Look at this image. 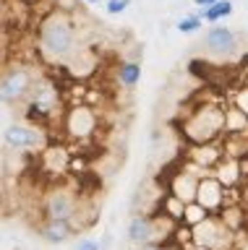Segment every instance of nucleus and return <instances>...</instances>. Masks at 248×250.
<instances>
[{
	"label": "nucleus",
	"mask_w": 248,
	"mask_h": 250,
	"mask_svg": "<svg viewBox=\"0 0 248 250\" xmlns=\"http://www.w3.org/2000/svg\"><path fill=\"white\" fill-rule=\"evenodd\" d=\"M37 47L50 62H71L79 52L76 23L66 8H52L37 26Z\"/></svg>",
	"instance_id": "1"
},
{
	"label": "nucleus",
	"mask_w": 248,
	"mask_h": 250,
	"mask_svg": "<svg viewBox=\"0 0 248 250\" xmlns=\"http://www.w3.org/2000/svg\"><path fill=\"white\" fill-rule=\"evenodd\" d=\"M173 232H178V227L173 222V216L167 214H159V216H149V214H136L131 216L128 222V240L134 242V245H159V240L165 242Z\"/></svg>",
	"instance_id": "2"
},
{
	"label": "nucleus",
	"mask_w": 248,
	"mask_h": 250,
	"mask_svg": "<svg viewBox=\"0 0 248 250\" xmlns=\"http://www.w3.org/2000/svg\"><path fill=\"white\" fill-rule=\"evenodd\" d=\"M37 81H40V78H37L32 65L11 62V65L3 70V78H0V97H3V104H8V107L26 104V99L32 97Z\"/></svg>",
	"instance_id": "3"
},
{
	"label": "nucleus",
	"mask_w": 248,
	"mask_h": 250,
	"mask_svg": "<svg viewBox=\"0 0 248 250\" xmlns=\"http://www.w3.org/2000/svg\"><path fill=\"white\" fill-rule=\"evenodd\" d=\"M183 130H185V138L193 141V144H212L225 130V109L214 104H204L193 109L188 120L183 123Z\"/></svg>",
	"instance_id": "4"
},
{
	"label": "nucleus",
	"mask_w": 248,
	"mask_h": 250,
	"mask_svg": "<svg viewBox=\"0 0 248 250\" xmlns=\"http://www.w3.org/2000/svg\"><path fill=\"white\" fill-rule=\"evenodd\" d=\"M191 240L199 250H225L232 240V229L220 214H212L201 224L191 227Z\"/></svg>",
	"instance_id": "5"
},
{
	"label": "nucleus",
	"mask_w": 248,
	"mask_h": 250,
	"mask_svg": "<svg viewBox=\"0 0 248 250\" xmlns=\"http://www.w3.org/2000/svg\"><path fill=\"white\" fill-rule=\"evenodd\" d=\"M79 195L76 190L66 185H52L47 195H45L42 201V214L45 219H58V222H71L76 216V211H79Z\"/></svg>",
	"instance_id": "6"
},
{
	"label": "nucleus",
	"mask_w": 248,
	"mask_h": 250,
	"mask_svg": "<svg viewBox=\"0 0 248 250\" xmlns=\"http://www.w3.org/2000/svg\"><path fill=\"white\" fill-rule=\"evenodd\" d=\"M3 144L11 151H26V148H45V133L32 123H11L3 130Z\"/></svg>",
	"instance_id": "7"
},
{
	"label": "nucleus",
	"mask_w": 248,
	"mask_h": 250,
	"mask_svg": "<svg viewBox=\"0 0 248 250\" xmlns=\"http://www.w3.org/2000/svg\"><path fill=\"white\" fill-rule=\"evenodd\" d=\"M206 55L212 58H220V60H227L238 52V37L230 26H220V23H212L206 31H204V42H201Z\"/></svg>",
	"instance_id": "8"
},
{
	"label": "nucleus",
	"mask_w": 248,
	"mask_h": 250,
	"mask_svg": "<svg viewBox=\"0 0 248 250\" xmlns=\"http://www.w3.org/2000/svg\"><path fill=\"white\" fill-rule=\"evenodd\" d=\"M26 109H29V117H37V120H42V117L52 115L58 109V89L55 83L47 81V78H40L32 91V97L26 99Z\"/></svg>",
	"instance_id": "9"
},
{
	"label": "nucleus",
	"mask_w": 248,
	"mask_h": 250,
	"mask_svg": "<svg viewBox=\"0 0 248 250\" xmlns=\"http://www.w3.org/2000/svg\"><path fill=\"white\" fill-rule=\"evenodd\" d=\"M66 130L76 141H84L97 133V112L91 107H71L66 115Z\"/></svg>",
	"instance_id": "10"
},
{
	"label": "nucleus",
	"mask_w": 248,
	"mask_h": 250,
	"mask_svg": "<svg viewBox=\"0 0 248 250\" xmlns=\"http://www.w3.org/2000/svg\"><path fill=\"white\" fill-rule=\"evenodd\" d=\"M196 201L201 206H206L212 214H220L225 208V183L217 175H204L199 180V193Z\"/></svg>",
	"instance_id": "11"
},
{
	"label": "nucleus",
	"mask_w": 248,
	"mask_h": 250,
	"mask_svg": "<svg viewBox=\"0 0 248 250\" xmlns=\"http://www.w3.org/2000/svg\"><path fill=\"white\" fill-rule=\"evenodd\" d=\"M199 180H201V177H196V172H178V175L173 177V185H170V195L180 198L183 203L196 201Z\"/></svg>",
	"instance_id": "12"
},
{
	"label": "nucleus",
	"mask_w": 248,
	"mask_h": 250,
	"mask_svg": "<svg viewBox=\"0 0 248 250\" xmlns=\"http://www.w3.org/2000/svg\"><path fill=\"white\" fill-rule=\"evenodd\" d=\"M73 224L71 222H58V219H45L40 224V237L45 242H52V245H63V242L71 240L73 234Z\"/></svg>",
	"instance_id": "13"
},
{
	"label": "nucleus",
	"mask_w": 248,
	"mask_h": 250,
	"mask_svg": "<svg viewBox=\"0 0 248 250\" xmlns=\"http://www.w3.org/2000/svg\"><path fill=\"white\" fill-rule=\"evenodd\" d=\"M118 81L123 89L134 91L138 83H141V60H123L118 65Z\"/></svg>",
	"instance_id": "14"
},
{
	"label": "nucleus",
	"mask_w": 248,
	"mask_h": 250,
	"mask_svg": "<svg viewBox=\"0 0 248 250\" xmlns=\"http://www.w3.org/2000/svg\"><path fill=\"white\" fill-rule=\"evenodd\" d=\"M191 156H193V162H196V167H204V169H212L222 162V151H217V148L209 146V144H196Z\"/></svg>",
	"instance_id": "15"
},
{
	"label": "nucleus",
	"mask_w": 248,
	"mask_h": 250,
	"mask_svg": "<svg viewBox=\"0 0 248 250\" xmlns=\"http://www.w3.org/2000/svg\"><path fill=\"white\" fill-rule=\"evenodd\" d=\"M217 177L225 183V188L235 185L240 180V162L235 159V156H225V162L217 164Z\"/></svg>",
	"instance_id": "16"
},
{
	"label": "nucleus",
	"mask_w": 248,
	"mask_h": 250,
	"mask_svg": "<svg viewBox=\"0 0 248 250\" xmlns=\"http://www.w3.org/2000/svg\"><path fill=\"white\" fill-rule=\"evenodd\" d=\"M232 11H235L232 0H217L214 5H209L206 11H199V13L206 23H220V21L227 19V16H232Z\"/></svg>",
	"instance_id": "17"
},
{
	"label": "nucleus",
	"mask_w": 248,
	"mask_h": 250,
	"mask_svg": "<svg viewBox=\"0 0 248 250\" xmlns=\"http://www.w3.org/2000/svg\"><path fill=\"white\" fill-rule=\"evenodd\" d=\"M206 216H212V211H209L206 206H201L199 201L185 203V208H183V224L185 227H196V224L204 222Z\"/></svg>",
	"instance_id": "18"
},
{
	"label": "nucleus",
	"mask_w": 248,
	"mask_h": 250,
	"mask_svg": "<svg viewBox=\"0 0 248 250\" xmlns=\"http://www.w3.org/2000/svg\"><path fill=\"white\" fill-rule=\"evenodd\" d=\"M204 26V19H201V13L196 11V13H191V16H183L180 21H178V31H180V34H196V31Z\"/></svg>",
	"instance_id": "19"
},
{
	"label": "nucleus",
	"mask_w": 248,
	"mask_h": 250,
	"mask_svg": "<svg viewBox=\"0 0 248 250\" xmlns=\"http://www.w3.org/2000/svg\"><path fill=\"white\" fill-rule=\"evenodd\" d=\"M128 5H131V0H107V3H105V13L107 16H123L128 11Z\"/></svg>",
	"instance_id": "20"
},
{
	"label": "nucleus",
	"mask_w": 248,
	"mask_h": 250,
	"mask_svg": "<svg viewBox=\"0 0 248 250\" xmlns=\"http://www.w3.org/2000/svg\"><path fill=\"white\" fill-rule=\"evenodd\" d=\"M76 250H102V242L94 240V237H84V240H79Z\"/></svg>",
	"instance_id": "21"
},
{
	"label": "nucleus",
	"mask_w": 248,
	"mask_h": 250,
	"mask_svg": "<svg viewBox=\"0 0 248 250\" xmlns=\"http://www.w3.org/2000/svg\"><path fill=\"white\" fill-rule=\"evenodd\" d=\"M238 107L243 109V112H248V89L238 94Z\"/></svg>",
	"instance_id": "22"
},
{
	"label": "nucleus",
	"mask_w": 248,
	"mask_h": 250,
	"mask_svg": "<svg viewBox=\"0 0 248 250\" xmlns=\"http://www.w3.org/2000/svg\"><path fill=\"white\" fill-rule=\"evenodd\" d=\"M214 3H217V0H193V5H196L199 11H206V8L214 5Z\"/></svg>",
	"instance_id": "23"
},
{
	"label": "nucleus",
	"mask_w": 248,
	"mask_h": 250,
	"mask_svg": "<svg viewBox=\"0 0 248 250\" xmlns=\"http://www.w3.org/2000/svg\"><path fill=\"white\" fill-rule=\"evenodd\" d=\"M136 250H170V248L165 245V242H162V245H138Z\"/></svg>",
	"instance_id": "24"
},
{
	"label": "nucleus",
	"mask_w": 248,
	"mask_h": 250,
	"mask_svg": "<svg viewBox=\"0 0 248 250\" xmlns=\"http://www.w3.org/2000/svg\"><path fill=\"white\" fill-rule=\"evenodd\" d=\"M84 3H87V5H99L102 0H84Z\"/></svg>",
	"instance_id": "25"
},
{
	"label": "nucleus",
	"mask_w": 248,
	"mask_h": 250,
	"mask_svg": "<svg viewBox=\"0 0 248 250\" xmlns=\"http://www.w3.org/2000/svg\"><path fill=\"white\" fill-rule=\"evenodd\" d=\"M52 3H63V0H52Z\"/></svg>",
	"instance_id": "26"
},
{
	"label": "nucleus",
	"mask_w": 248,
	"mask_h": 250,
	"mask_svg": "<svg viewBox=\"0 0 248 250\" xmlns=\"http://www.w3.org/2000/svg\"><path fill=\"white\" fill-rule=\"evenodd\" d=\"M243 250H248V248H243Z\"/></svg>",
	"instance_id": "27"
}]
</instances>
